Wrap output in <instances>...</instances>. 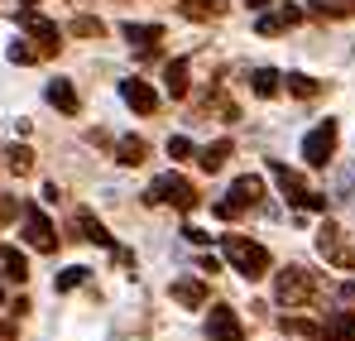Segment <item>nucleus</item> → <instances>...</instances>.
Listing matches in <instances>:
<instances>
[{"label": "nucleus", "mask_w": 355, "mask_h": 341, "mask_svg": "<svg viewBox=\"0 0 355 341\" xmlns=\"http://www.w3.org/2000/svg\"><path fill=\"white\" fill-rule=\"evenodd\" d=\"M221 250H226V260L236 265L245 279H259V274L269 269V250H264L259 240H250V235H226Z\"/></svg>", "instance_id": "f257e3e1"}, {"label": "nucleus", "mask_w": 355, "mask_h": 341, "mask_svg": "<svg viewBox=\"0 0 355 341\" xmlns=\"http://www.w3.org/2000/svg\"><path fill=\"white\" fill-rule=\"evenodd\" d=\"M269 178L279 183V192H284L293 207H307V212H327V197H322V192H312V188H307V183H302V178H297L288 164L269 159Z\"/></svg>", "instance_id": "f03ea898"}, {"label": "nucleus", "mask_w": 355, "mask_h": 341, "mask_svg": "<svg viewBox=\"0 0 355 341\" xmlns=\"http://www.w3.org/2000/svg\"><path fill=\"white\" fill-rule=\"evenodd\" d=\"M144 202H168L178 212H192L197 207V192H192V183L182 178V173H159L154 183H149V197Z\"/></svg>", "instance_id": "7ed1b4c3"}, {"label": "nucleus", "mask_w": 355, "mask_h": 341, "mask_svg": "<svg viewBox=\"0 0 355 341\" xmlns=\"http://www.w3.org/2000/svg\"><path fill=\"white\" fill-rule=\"evenodd\" d=\"M259 192H264V183H259L254 173L236 178V183H231V192H226V197L216 202V217H221V222H236L240 212H250V207L259 202Z\"/></svg>", "instance_id": "20e7f679"}, {"label": "nucleus", "mask_w": 355, "mask_h": 341, "mask_svg": "<svg viewBox=\"0 0 355 341\" xmlns=\"http://www.w3.org/2000/svg\"><path fill=\"white\" fill-rule=\"evenodd\" d=\"M19 235H24V245L39 250V255H53V250H58V231H53V222H49L44 212H34V207H24V217H19Z\"/></svg>", "instance_id": "39448f33"}, {"label": "nucleus", "mask_w": 355, "mask_h": 341, "mask_svg": "<svg viewBox=\"0 0 355 341\" xmlns=\"http://www.w3.org/2000/svg\"><path fill=\"white\" fill-rule=\"evenodd\" d=\"M312 293H317V279H312L307 269H297V265H293V269H284V274H279V284H274V298H279L284 308H297V303H307Z\"/></svg>", "instance_id": "423d86ee"}, {"label": "nucleus", "mask_w": 355, "mask_h": 341, "mask_svg": "<svg viewBox=\"0 0 355 341\" xmlns=\"http://www.w3.org/2000/svg\"><path fill=\"white\" fill-rule=\"evenodd\" d=\"M331 149H336V120H322L317 130H307V140H302V159H307L312 169H327Z\"/></svg>", "instance_id": "0eeeda50"}, {"label": "nucleus", "mask_w": 355, "mask_h": 341, "mask_svg": "<svg viewBox=\"0 0 355 341\" xmlns=\"http://www.w3.org/2000/svg\"><path fill=\"white\" fill-rule=\"evenodd\" d=\"M15 19H19V24L34 34V44H39V53H44V58H58V53H62V34L53 29V24H49V19H44V15H34V10H19Z\"/></svg>", "instance_id": "6e6552de"}, {"label": "nucleus", "mask_w": 355, "mask_h": 341, "mask_svg": "<svg viewBox=\"0 0 355 341\" xmlns=\"http://www.w3.org/2000/svg\"><path fill=\"white\" fill-rule=\"evenodd\" d=\"M120 101H125L135 115H154L159 111V92H154L149 82H139V77H125V82H120Z\"/></svg>", "instance_id": "1a4fd4ad"}, {"label": "nucleus", "mask_w": 355, "mask_h": 341, "mask_svg": "<svg viewBox=\"0 0 355 341\" xmlns=\"http://www.w3.org/2000/svg\"><path fill=\"white\" fill-rule=\"evenodd\" d=\"M317 250H322V255H327V260H331V265H341V269H351V265H355L351 245H346V240H341V231L331 226V222H327V226L317 231Z\"/></svg>", "instance_id": "9d476101"}, {"label": "nucleus", "mask_w": 355, "mask_h": 341, "mask_svg": "<svg viewBox=\"0 0 355 341\" xmlns=\"http://www.w3.org/2000/svg\"><path fill=\"white\" fill-rule=\"evenodd\" d=\"M207 337L211 341H245V327H240V317L231 308H211V317H207Z\"/></svg>", "instance_id": "9b49d317"}, {"label": "nucleus", "mask_w": 355, "mask_h": 341, "mask_svg": "<svg viewBox=\"0 0 355 341\" xmlns=\"http://www.w3.org/2000/svg\"><path fill=\"white\" fill-rule=\"evenodd\" d=\"M120 34H125V44H130L135 53H154V49H159V39H164V29H159V24H120Z\"/></svg>", "instance_id": "f8f14e48"}, {"label": "nucleus", "mask_w": 355, "mask_h": 341, "mask_svg": "<svg viewBox=\"0 0 355 341\" xmlns=\"http://www.w3.org/2000/svg\"><path fill=\"white\" fill-rule=\"evenodd\" d=\"M72 231H82V235H87L92 245H106V250H116V235L101 226V222H96V217H92L87 207H77V212H72Z\"/></svg>", "instance_id": "ddd939ff"}, {"label": "nucleus", "mask_w": 355, "mask_h": 341, "mask_svg": "<svg viewBox=\"0 0 355 341\" xmlns=\"http://www.w3.org/2000/svg\"><path fill=\"white\" fill-rule=\"evenodd\" d=\"M297 19H302V5H284V10H274V15H259V19H254V29L269 39V34H284V29H293Z\"/></svg>", "instance_id": "4468645a"}, {"label": "nucleus", "mask_w": 355, "mask_h": 341, "mask_svg": "<svg viewBox=\"0 0 355 341\" xmlns=\"http://www.w3.org/2000/svg\"><path fill=\"white\" fill-rule=\"evenodd\" d=\"M44 97H49V106H53V111H62V115H77V87H72L67 77H53Z\"/></svg>", "instance_id": "2eb2a0df"}, {"label": "nucleus", "mask_w": 355, "mask_h": 341, "mask_svg": "<svg viewBox=\"0 0 355 341\" xmlns=\"http://www.w3.org/2000/svg\"><path fill=\"white\" fill-rule=\"evenodd\" d=\"M0 269H5V279H15V284L29 279V265H24V255H19L15 245H0Z\"/></svg>", "instance_id": "dca6fc26"}, {"label": "nucleus", "mask_w": 355, "mask_h": 341, "mask_svg": "<svg viewBox=\"0 0 355 341\" xmlns=\"http://www.w3.org/2000/svg\"><path fill=\"white\" fill-rule=\"evenodd\" d=\"M173 298L182 303V308H202V303H207V284H202V279H178Z\"/></svg>", "instance_id": "f3484780"}, {"label": "nucleus", "mask_w": 355, "mask_h": 341, "mask_svg": "<svg viewBox=\"0 0 355 341\" xmlns=\"http://www.w3.org/2000/svg\"><path fill=\"white\" fill-rule=\"evenodd\" d=\"M322 341H355V313H331Z\"/></svg>", "instance_id": "a211bd4d"}, {"label": "nucleus", "mask_w": 355, "mask_h": 341, "mask_svg": "<svg viewBox=\"0 0 355 341\" xmlns=\"http://www.w3.org/2000/svg\"><path fill=\"white\" fill-rule=\"evenodd\" d=\"M144 154H149V149H144V140H139V135H125V140L116 144V159L125 164V169H135V164H144Z\"/></svg>", "instance_id": "6ab92c4d"}, {"label": "nucleus", "mask_w": 355, "mask_h": 341, "mask_svg": "<svg viewBox=\"0 0 355 341\" xmlns=\"http://www.w3.org/2000/svg\"><path fill=\"white\" fill-rule=\"evenodd\" d=\"M226 159H231V140H216V144H207V149L197 154V164H202L207 173H216L221 164H226Z\"/></svg>", "instance_id": "aec40b11"}, {"label": "nucleus", "mask_w": 355, "mask_h": 341, "mask_svg": "<svg viewBox=\"0 0 355 341\" xmlns=\"http://www.w3.org/2000/svg\"><path fill=\"white\" fill-rule=\"evenodd\" d=\"M164 82H168V97H187V58H173L168 63Z\"/></svg>", "instance_id": "412c9836"}, {"label": "nucleus", "mask_w": 355, "mask_h": 341, "mask_svg": "<svg viewBox=\"0 0 355 341\" xmlns=\"http://www.w3.org/2000/svg\"><path fill=\"white\" fill-rule=\"evenodd\" d=\"M250 87H254V97H274V92L284 87V77H279L274 67H259V72L250 77Z\"/></svg>", "instance_id": "4be33fe9"}, {"label": "nucleus", "mask_w": 355, "mask_h": 341, "mask_svg": "<svg viewBox=\"0 0 355 341\" xmlns=\"http://www.w3.org/2000/svg\"><path fill=\"white\" fill-rule=\"evenodd\" d=\"M284 82H288V92H293V97H302V101H307V97H317V92H322V87H317V82H312V77H307V72H288V77H284Z\"/></svg>", "instance_id": "5701e85b"}, {"label": "nucleus", "mask_w": 355, "mask_h": 341, "mask_svg": "<svg viewBox=\"0 0 355 341\" xmlns=\"http://www.w3.org/2000/svg\"><path fill=\"white\" fill-rule=\"evenodd\" d=\"M5 164H10V173H19V178H24V173H34V154H29L24 144H15V149L5 154Z\"/></svg>", "instance_id": "b1692460"}, {"label": "nucleus", "mask_w": 355, "mask_h": 341, "mask_svg": "<svg viewBox=\"0 0 355 341\" xmlns=\"http://www.w3.org/2000/svg\"><path fill=\"white\" fill-rule=\"evenodd\" d=\"M5 53H10V63H19V67H24V63H39V49H34L29 39H10Z\"/></svg>", "instance_id": "393cba45"}, {"label": "nucleus", "mask_w": 355, "mask_h": 341, "mask_svg": "<svg viewBox=\"0 0 355 341\" xmlns=\"http://www.w3.org/2000/svg\"><path fill=\"white\" fill-rule=\"evenodd\" d=\"M182 10L197 19H211V15H221V0H182Z\"/></svg>", "instance_id": "a878e982"}, {"label": "nucleus", "mask_w": 355, "mask_h": 341, "mask_svg": "<svg viewBox=\"0 0 355 341\" xmlns=\"http://www.w3.org/2000/svg\"><path fill=\"white\" fill-rule=\"evenodd\" d=\"M87 274H92V269H82V265H67V269L58 274V293H67V288H77V284H87Z\"/></svg>", "instance_id": "bb28decb"}, {"label": "nucleus", "mask_w": 355, "mask_h": 341, "mask_svg": "<svg viewBox=\"0 0 355 341\" xmlns=\"http://www.w3.org/2000/svg\"><path fill=\"white\" fill-rule=\"evenodd\" d=\"M317 15H346V10H355V0H307Z\"/></svg>", "instance_id": "cd10ccee"}, {"label": "nucleus", "mask_w": 355, "mask_h": 341, "mask_svg": "<svg viewBox=\"0 0 355 341\" xmlns=\"http://www.w3.org/2000/svg\"><path fill=\"white\" fill-rule=\"evenodd\" d=\"M168 154H173V159H187V154H192V140H187V135H173V140H168Z\"/></svg>", "instance_id": "c85d7f7f"}, {"label": "nucleus", "mask_w": 355, "mask_h": 341, "mask_svg": "<svg viewBox=\"0 0 355 341\" xmlns=\"http://www.w3.org/2000/svg\"><path fill=\"white\" fill-rule=\"evenodd\" d=\"M336 192H341V202H351V192H355V173H351V169L336 178Z\"/></svg>", "instance_id": "c756f323"}, {"label": "nucleus", "mask_w": 355, "mask_h": 341, "mask_svg": "<svg viewBox=\"0 0 355 341\" xmlns=\"http://www.w3.org/2000/svg\"><path fill=\"white\" fill-rule=\"evenodd\" d=\"M77 34H87V39H96V34H101V19H92V15H82V19H77Z\"/></svg>", "instance_id": "7c9ffc66"}, {"label": "nucleus", "mask_w": 355, "mask_h": 341, "mask_svg": "<svg viewBox=\"0 0 355 341\" xmlns=\"http://www.w3.org/2000/svg\"><path fill=\"white\" fill-rule=\"evenodd\" d=\"M182 235H187V240H192V245H207V240H211V235H207V231H197V226H187V231H182Z\"/></svg>", "instance_id": "2f4dec72"}, {"label": "nucleus", "mask_w": 355, "mask_h": 341, "mask_svg": "<svg viewBox=\"0 0 355 341\" xmlns=\"http://www.w3.org/2000/svg\"><path fill=\"white\" fill-rule=\"evenodd\" d=\"M341 298H346V303H355V284H341Z\"/></svg>", "instance_id": "473e14b6"}, {"label": "nucleus", "mask_w": 355, "mask_h": 341, "mask_svg": "<svg viewBox=\"0 0 355 341\" xmlns=\"http://www.w3.org/2000/svg\"><path fill=\"white\" fill-rule=\"evenodd\" d=\"M0 341H15V327H5V322H0Z\"/></svg>", "instance_id": "72a5a7b5"}, {"label": "nucleus", "mask_w": 355, "mask_h": 341, "mask_svg": "<svg viewBox=\"0 0 355 341\" xmlns=\"http://www.w3.org/2000/svg\"><path fill=\"white\" fill-rule=\"evenodd\" d=\"M250 5H254V10H264V5H269V0H250Z\"/></svg>", "instance_id": "f704fd0d"}, {"label": "nucleus", "mask_w": 355, "mask_h": 341, "mask_svg": "<svg viewBox=\"0 0 355 341\" xmlns=\"http://www.w3.org/2000/svg\"><path fill=\"white\" fill-rule=\"evenodd\" d=\"M24 5H34V0H24Z\"/></svg>", "instance_id": "c9c22d12"}]
</instances>
